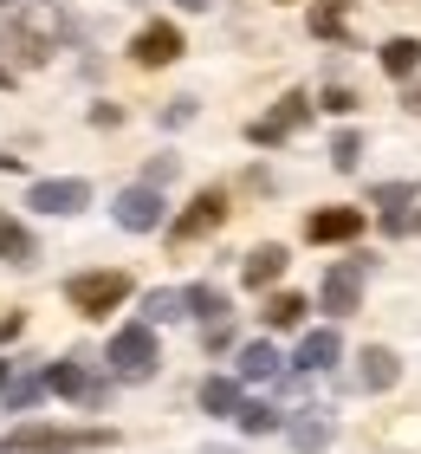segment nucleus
I'll use <instances>...</instances> for the list:
<instances>
[{
	"label": "nucleus",
	"mask_w": 421,
	"mask_h": 454,
	"mask_svg": "<svg viewBox=\"0 0 421 454\" xmlns=\"http://www.w3.org/2000/svg\"><path fill=\"white\" fill-rule=\"evenodd\" d=\"M201 409L207 416H240V383L234 377H207L201 383Z\"/></svg>",
	"instance_id": "dca6fc26"
},
{
	"label": "nucleus",
	"mask_w": 421,
	"mask_h": 454,
	"mask_svg": "<svg viewBox=\"0 0 421 454\" xmlns=\"http://www.w3.org/2000/svg\"><path fill=\"white\" fill-rule=\"evenodd\" d=\"M0 7H7V0H0Z\"/></svg>",
	"instance_id": "f704fd0d"
},
{
	"label": "nucleus",
	"mask_w": 421,
	"mask_h": 454,
	"mask_svg": "<svg viewBox=\"0 0 421 454\" xmlns=\"http://www.w3.org/2000/svg\"><path fill=\"white\" fill-rule=\"evenodd\" d=\"M409 111H421V78H415V85H409Z\"/></svg>",
	"instance_id": "7c9ffc66"
},
{
	"label": "nucleus",
	"mask_w": 421,
	"mask_h": 454,
	"mask_svg": "<svg viewBox=\"0 0 421 454\" xmlns=\"http://www.w3.org/2000/svg\"><path fill=\"white\" fill-rule=\"evenodd\" d=\"M331 416H324V409H299V416H292V428H285V435H292V448H299V454H318L324 442H331Z\"/></svg>",
	"instance_id": "9b49d317"
},
{
	"label": "nucleus",
	"mask_w": 421,
	"mask_h": 454,
	"mask_svg": "<svg viewBox=\"0 0 421 454\" xmlns=\"http://www.w3.org/2000/svg\"><path fill=\"white\" fill-rule=\"evenodd\" d=\"M370 201L383 208V227H389V234H402V227H409V201H415V182H383Z\"/></svg>",
	"instance_id": "f8f14e48"
},
{
	"label": "nucleus",
	"mask_w": 421,
	"mask_h": 454,
	"mask_svg": "<svg viewBox=\"0 0 421 454\" xmlns=\"http://www.w3.org/2000/svg\"><path fill=\"white\" fill-rule=\"evenodd\" d=\"M84 201H91V182H78V176L33 182V189H27V208H39V215H78Z\"/></svg>",
	"instance_id": "20e7f679"
},
{
	"label": "nucleus",
	"mask_w": 421,
	"mask_h": 454,
	"mask_svg": "<svg viewBox=\"0 0 421 454\" xmlns=\"http://www.w3.org/2000/svg\"><path fill=\"white\" fill-rule=\"evenodd\" d=\"M383 72L415 85V72H421V39H389V46H383Z\"/></svg>",
	"instance_id": "2eb2a0df"
},
{
	"label": "nucleus",
	"mask_w": 421,
	"mask_h": 454,
	"mask_svg": "<svg viewBox=\"0 0 421 454\" xmlns=\"http://www.w3.org/2000/svg\"><path fill=\"white\" fill-rule=\"evenodd\" d=\"M227 221V189H201L195 201H188V208L175 215V221H168V240H201V234H214V227Z\"/></svg>",
	"instance_id": "7ed1b4c3"
},
{
	"label": "nucleus",
	"mask_w": 421,
	"mask_h": 454,
	"mask_svg": "<svg viewBox=\"0 0 421 454\" xmlns=\"http://www.w3.org/2000/svg\"><path fill=\"white\" fill-rule=\"evenodd\" d=\"M272 370H279V350H272V344H246L240 350V377L246 383H266Z\"/></svg>",
	"instance_id": "412c9836"
},
{
	"label": "nucleus",
	"mask_w": 421,
	"mask_h": 454,
	"mask_svg": "<svg viewBox=\"0 0 421 454\" xmlns=\"http://www.w3.org/2000/svg\"><path fill=\"white\" fill-rule=\"evenodd\" d=\"M117 227H130V234H150V227H162V195L150 189V182L117 195Z\"/></svg>",
	"instance_id": "6e6552de"
},
{
	"label": "nucleus",
	"mask_w": 421,
	"mask_h": 454,
	"mask_svg": "<svg viewBox=\"0 0 421 454\" xmlns=\"http://www.w3.org/2000/svg\"><path fill=\"white\" fill-rule=\"evenodd\" d=\"M7 338H19V312H13V318H0V344H7Z\"/></svg>",
	"instance_id": "c756f323"
},
{
	"label": "nucleus",
	"mask_w": 421,
	"mask_h": 454,
	"mask_svg": "<svg viewBox=\"0 0 421 454\" xmlns=\"http://www.w3.org/2000/svg\"><path fill=\"white\" fill-rule=\"evenodd\" d=\"M311 33H318V39H337V33H350V13H344V0H318V7H311Z\"/></svg>",
	"instance_id": "4be33fe9"
},
{
	"label": "nucleus",
	"mask_w": 421,
	"mask_h": 454,
	"mask_svg": "<svg viewBox=\"0 0 421 454\" xmlns=\"http://www.w3.org/2000/svg\"><path fill=\"white\" fill-rule=\"evenodd\" d=\"M188 117H195V98H175V105L162 111V123H188Z\"/></svg>",
	"instance_id": "cd10ccee"
},
{
	"label": "nucleus",
	"mask_w": 421,
	"mask_h": 454,
	"mask_svg": "<svg viewBox=\"0 0 421 454\" xmlns=\"http://www.w3.org/2000/svg\"><path fill=\"white\" fill-rule=\"evenodd\" d=\"M39 396H46V377H13L7 383V409H33Z\"/></svg>",
	"instance_id": "393cba45"
},
{
	"label": "nucleus",
	"mask_w": 421,
	"mask_h": 454,
	"mask_svg": "<svg viewBox=\"0 0 421 454\" xmlns=\"http://www.w3.org/2000/svg\"><path fill=\"white\" fill-rule=\"evenodd\" d=\"M175 7H188V13H201V7H214V0H175Z\"/></svg>",
	"instance_id": "2f4dec72"
},
{
	"label": "nucleus",
	"mask_w": 421,
	"mask_h": 454,
	"mask_svg": "<svg viewBox=\"0 0 421 454\" xmlns=\"http://www.w3.org/2000/svg\"><path fill=\"white\" fill-rule=\"evenodd\" d=\"M305 234L311 240H356V234H363V215H356V208H318L305 221Z\"/></svg>",
	"instance_id": "9d476101"
},
{
	"label": "nucleus",
	"mask_w": 421,
	"mask_h": 454,
	"mask_svg": "<svg viewBox=\"0 0 421 454\" xmlns=\"http://www.w3.org/2000/svg\"><path fill=\"white\" fill-rule=\"evenodd\" d=\"M285 273V247H253V254H246V286H272V279H279Z\"/></svg>",
	"instance_id": "f3484780"
},
{
	"label": "nucleus",
	"mask_w": 421,
	"mask_h": 454,
	"mask_svg": "<svg viewBox=\"0 0 421 454\" xmlns=\"http://www.w3.org/2000/svg\"><path fill=\"white\" fill-rule=\"evenodd\" d=\"M0 260L7 266H33V234L13 215H0Z\"/></svg>",
	"instance_id": "a211bd4d"
},
{
	"label": "nucleus",
	"mask_w": 421,
	"mask_h": 454,
	"mask_svg": "<svg viewBox=\"0 0 421 454\" xmlns=\"http://www.w3.org/2000/svg\"><path fill=\"white\" fill-rule=\"evenodd\" d=\"M363 266L370 260L356 254L350 266H331V273H324V293H318L324 312H356V305H363Z\"/></svg>",
	"instance_id": "39448f33"
},
{
	"label": "nucleus",
	"mask_w": 421,
	"mask_h": 454,
	"mask_svg": "<svg viewBox=\"0 0 421 454\" xmlns=\"http://www.w3.org/2000/svg\"><path fill=\"white\" fill-rule=\"evenodd\" d=\"M66 299L78 305L84 318H104V312H117V305L130 299V273H117V266H104V273H78V279H66Z\"/></svg>",
	"instance_id": "f257e3e1"
},
{
	"label": "nucleus",
	"mask_w": 421,
	"mask_h": 454,
	"mask_svg": "<svg viewBox=\"0 0 421 454\" xmlns=\"http://www.w3.org/2000/svg\"><path fill=\"white\" fill-rule=\"evenodd\" d=\"M168 176H175V156H156V162H150V189H156V182H168Z\"/></svg>",
	"instance_id": "c85d7f7f"
},
{
	"label": "nucleus",
	"mask_w": 421,
	"mask_h": 454,
	"mask_svg": "<svg viewBox=\"0 0 421 454\" xmlns=\"http://www.w3.org/2000/svg\"><path fill=\"white\" fill-rule=\"evenodd\" d=\"M7 383H13V370H7V364H0V389H7Z\"/></svg>",
	"instance_id": "473e14b6"
},
{
	"label": "nucleus",
	"mask_w": 421,
	"mask_h": 454,
	"mask_svg": "<svg viewBox=\"0 0 421 454\" xmlns=\"http://www.w3.org/2000/svg\"><path fill=\"white\" fill-rule=\"evenodd\" d=\"M260 318L272 325V332H292V325H299V318H305V299H299V293H272Z\"/></svg>",
	"instance_id": "aec40b11"
},
{
	"label": "nucleus",
	"mask_w": 421,
	"mask_h": 454,
	"mask_svg": "<svg viewBox=\"0 0 421 454\" xmlns=\"http://www.w3.org/2000/svg\"><path fill=\"white\" fill-rule=\"evenodd\" d=\"M356 150H363V137H356V130H344V137L331 143V162H337V169H350V162H356Z\"/></svg>",
	"instance_id": "a878e982"
},
{
	"label": "nucleus",
	"mask_w": 421,
	"mask_h": 454,
	"mask_svg": "<svg viewBox=\"0 0 421 454\" xmlns=\"http://www.w3.org/2000/svg\"><path fill=\"white\" fill-rule=\"evenodd\" d=\"M0 85H13V78H7V72H0Z\"/></svg>",
	"instance_id": "72a5a7b5"
},
{
	"label": "nucleus",
	"mask_w": 421,
	"mask_h": 454,
	"mask_svg": "<svg viewBox=\"0 0 421 454\" xmlns=\"http://www.w3.org/2000/svg\"><path fill=\"white\" fill-rule=\"evenodd\" d=\"M168 318H188L182 293H150V299H143V325H168Z\"/></svg>",
	"instance_id": "5701e85b"
},
{
	"label": "nucleus",
	"mask_w": 421,
	"mask_h": 454,
	"mask_svg": "<svg viewBox=\"0 0 421 454\" xmlns=\"http://www.w3.org/2000/svg\"><path fill=\"white\" fill-rule=\"evenodd\" d=\"M46 389H58V396H72V403H91V409L104 403V383H91L78 364H52L46 370Z\"/></svg>",
	"instance_id": "1a4fd4ad"
},
{
	"label": "nucleus",
	"mask_w": 421,
	"mask_h": 454,
	"mask_svg": "<svg viewBox=\"0 0 421 454\" xmlns=\"http://www.w3.org/2000/svg\"><path fill=\"white\" fill-rule=\"evenodd\" d=\"M130 59L136 66H168V59H182V33L168 27V20H150V27L130 39Z\"/></svg>",
	"instance_id": "0eeeda50"
},
{
	"label": "nucleus",
	"mask_w": 421,
	"mask_h": 454,
	"mask_svg": "<svg viewBox=\"0 0 421 454\" xmlns=\"http://www.w3.org/2000/svg\"><path fill=\"white\" fill-rule=\"evenodd\" d=\"M305 123H311V98H299V91H292V98H279V111H272V117H260V123H253V143H285L292 130H305Z\"/></svg>",
	"instance_id": "423d86ee"
},
{
	"label": "nucleus",
	"mask_w": 421,
	"mask_h": 454,
	"mask_svg": "<svg viewBox=\"0 0 421 454\" xmlns=\"http://www.w3.org/2000/svg\"><path fill=\"white\" fill-rule=\"evenodd\" d=\"M246 435H272L279 428V409H266V403H240V416H234Z\"/></svg>",
	"instance_id": "b1692460"
},
{
	"label": "nucleus",
	"mask_w": 421,
	"mask_h": 454,
	"mask_svg": "<svg viewBox=\"0 0 421 454\" xmlns=\"http://www.w3.org/2000/svg\"><path fill=\"white\" fill-rule=\"evenodd\" d=\"M182 305H188V318H201V325H227V293L221 286H188Z\"/></svg>",
	"instance_id": "ddd939ff"
},
{
	"label": "nucleus",
	"mask_w": 421,
	"mask_h": 454,
	"mask_svg": "<svg viewBox=\"0 0 421 454\" xmlns=\"http://www.w3.org/2000/svg\"><path fill=\"white\" fill-rule=\"evenodd\" d=\"M324 111H356V91L350 85H331L324 91Z\"/></svg>",
	"instance_id": "bb28decb"
},
{
	"label": "nucleus",
	"mask_w": 421,
	"mask_h": 454,
	"mask_svg": "<svg viewBox=\"0 0 421 454\" xmlns=\"http://www.w3.org/2000/svg\"><path fill=\"white\" fill-rule=\"evenodd\" d=\"M337 350H344L337 332H305V344H299V357H292V364H299V370H331Z\"/></svg>",
	"instance_id": "4468645a"
},
{
	"label": "nucleus",
	"mask_w": 421,
	"mask_h": 454,
	"mask_svg": "<svg viewBox=\"0 0 421 454\" xmlns=\"http://www.w3.org/2000/svg\"><path fill=\"white\" fill-rule=\"evenodd\" d=\"M104 357H111V370H117L123 383H143L156 370V332H150V325H123Z\"/></svg>",
	"instance_id": "f03ea898"
},
{
	"label": "nucleus",
	"mask_w": 421,
	"mask_h": 454,
	"mask_svg": "<svg viewBox=\"0 0 421 454\" xmlns=\"http://www.w3.org/2000/svg\"><path fill=\"white\" fill-rule=\"evenodd\" d=\"M356 364H363V389H389V383H395V350L370 344V350H363Z\"/></svg>",
	"instance_id": "6ab92c4d"
}]
</instances>
